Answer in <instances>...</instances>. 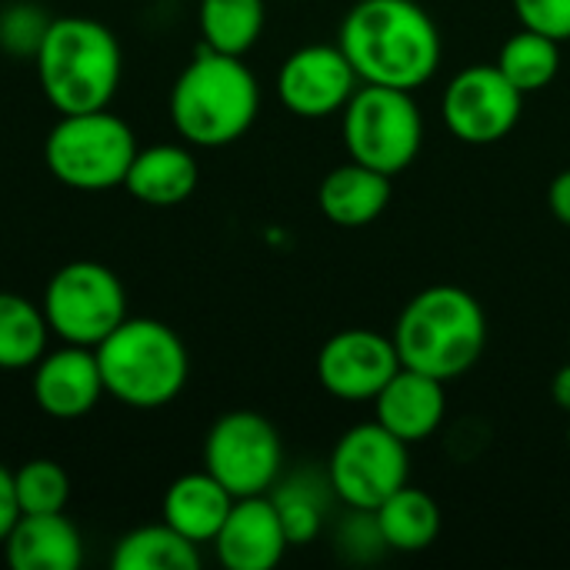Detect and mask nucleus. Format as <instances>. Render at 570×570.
Wrapping results in <instances>:
<instances>
[{
	"mask_svg": "<svg viewBox=\"0 0 570 570\" xmlns=\"http://www.w3.org/2000/svg\"><path fill=\"white\" fill-rule=\"evenodd\" d=\"M361 83L397 90L424 87L444 57V40L434 17L417 0H357L337 33Z\"/></svg>",
	"mask_w": 570,
	"mask_h": 570,
	"instance_id": "nucleus-1",
	"label": "nucleus"
},
{
	"mask_svg": "<svg viewBox=\"0 0 570 570\" xmlns=\"http://www.w3.org/2000/svg\"><path fill=\"white\" fill-rule=\"evenodd\" d=\"M391 337L401 367L431 374L448 384L484 357L488 314L471 291L434 284L404 304Z\"/></svg>",
	"mask_w": 570,
	"mask_h": 570,
	"instance_id": "nucleus-2",
	"label": "nucleus"
},
{
	"mask_svg": "<svg viewBox=\"0 0 570 570\" xmlns=\"http://www.w3.org/2000/svg\"><path fill=\"white\" fill-rule=\"evenodd\" d=\"M170 124L194 147H227L240 140L261 110V87L244 57L200 43L170 90Z\"/></svg>",
	"mask_w": 570,
	"mask_h": 570,
	"instance_id": "nucleus-3",
	"label": "nucleus"
},
{
	"mask_svg": "<svg viewBox=\"0 0 570 570\" xmlns=\"http://www.w3.org/2000/svg\"><path fill=\"white\" fill-rule=\"evenodd\" d=\"M40 90L57 114L104 110L120 87V43L94 17H53L33 57Z\"/></svg>",
	"mask_w": 570,
	"mask_h": 570,
	"instance_id": "nucleus-4",
	"label": "nucleus"
},
{
	"mask_svg": "<svg viewBox=\"0 0 570 570\" xmlns=\"http://www.w3.org/2000/svg\"><path fill=\"white\" fill-rule=\"evenodd\" d=\"M94 351L100 361L104 391L127 407L157 411L187 387V347L164 321L127 317Z\"/></svg>",
	"mask_w": 570,
	"mask_h": 570,
	"instance_id": "nucleus-5",
	"label": "nucleus"
},
{
	"mask_svg": "<svg viewBox=\"0 0 570 570\" xmlns=\"http://www.w3.org/2000/svg\"><path fill=\"white\" fill-rule=\"evenodd\" d=\"M134 154L137 137L130 124L107 107L87 114H60L43 140L47 170L73 190L124 187Z\"/></svg>",
	"mask_w": 570,
	"mask_h": 570,
	"instance_id": "nucleus-6",
	"label": "nucleus"
},
{
	"mask_svg": "<svg viewBox=\"0 0 570 570\" xmlns=\"http://www.w3.org/2000/svg\"><path fill=\"white\" fill-rule=\"evenodd\" d=\"M344 150L351 160L387 177L404 174L424 147V117L411 90L361 83L341 110Z\"/></svg>",
	"mask_w": 570,
	"mask_h": 570,
	"instance_id": "nucleus-7",
	"label": "nucleus"
},
{
	"mask_svg": "<svg viewBox=\"0 0 570 570\" xmlns=\"http://www.w3.org/2000/svg\"><path fill=\"white\" fill-rule=\"evenodd\" d=\"M327 484L351 511H377L394 491L411 484V444L381 421L354 424L331 451Z\"/></svg>",
	"mask_w": 570,
	"mask_h": 570,
	"instance_id": "nucleus-8",
	"label": "nucleus"
},
{
	"mask_svg": "<svg viewBox=\"0 0 570 570\" xmlns=\"http://www.w3.org/2000/svg\"><path fill=\"white\" fill-rule=\"evenodd\" d=\"M40 307L63 344L97 347L127 321V291L110 267L97 261H73L47 281Z\"/></svg>",
	"mask_w": 570,
	"mask_h": 570,
	"instance_id": "nucleus-9",
	"label": "nucleus"
},
{
	"mask_svg": "<svg viewBox=\"0 0 570 570\" xmlns=\"http://www.w3.org/2000/svg\"><path fill=\"white\" fill-rule=\"evenodd\" d=\"M284 468L277 428L257 411L220 414L204 438V471H210L234 498L271 494Z\"/></svg>",
	"mask_w": 570,
	"mask_h": 570,
	"instance_id": "nucleus-10",
	"label": "nucleus"
},
{
	"mask_svg": "<svg viewBox=\"0 0 570 570\" xmlns=\"http://www.w3.org/2000/svg\"><path fill=\"white\" fill-rule=\"evenodd\" d=\"M524 110V94L498 70V63H471L451 77L441 97L444 127L474 147L504 140Z\"/></svg>",
	"mask_w": 570,
	"mask_h": 570,
	"instance_id": "nucleus-11",
	"label": "nucleus"
},
{
	"mask_svg": "<svg viewBox=\"0 0 570 570\" xmlns=\"http://www.w3.org/2000/svg\"><path fill=\"white\" fill-rule=\"evenodd\" d=\"M401 371L394 337L371 327H347L324 341L317 351V381L337 401H374Z\"/></svg>",
	"mask_w": 570,
	"mask_h": 570,
	"instance_id": "nucleus-12",
	"label": "nucleus"
},
{
	"mask_svg": "<svg viewBox=\"0 0 570 570\" xmlns=\"http://www.w3.org/2000/svg\"><path fill=\"white\" fill-rule=\"evenodd\" d=\"M357 87L361 80L337 43H307L277 70L281 104L304 120H321L344 110Z\"/></svg>",
	"mask_w": 570,
	"mask_h": 570,
	"instance_id": "nucleus-13",
	"label": "nucleus"
},
{
	"mask_svg": "<svg viewBox=\"0 0 570 570\" xmlns=\"http://www.w3.org/2000/svg\"><path fill=\"white\" fill-rule=\"evenodd\" d=\"M104 394V374L94 347L63 344L33 364V401L53 421L87 417Z\"/></svg>",
	"mask_w": 570,
	"mask_h": 570,
	"instance_id": "nucleus-14",
	"label": "nucleus"
},
{
	"mask_svg": "<svg viewBox=\"0 0 570 570\" xmlns=\"http://www.w3.org/2000/svg\"><path fill=\"white\" fill-rule=\"evenodd\" d=\"M291 541L271 494L237 498L214 538L217 561L227 570H271L287 554Z\"/></svg>",
	"mask_w": 570,
	"mask_h": 570,
	"instance_id": "nucleus-15",
	"label": "nucleus"
},
{
	"mask_svg": "<svg viewBox=\"0 0 570 570\" xmlns=\"http://www.w3.org/2000/svg\"><path fill=\"white\" fill-rule=\"evenodd\" d=\"M448 417V391L444 381L401 367L387 387L374 397V421H381L391 434H397L404 444H424L431 441Z\"/></svg>",
	"mask_w": 570,
	"mask_h": 570,
	"instance_id": "nucleus-16",
	"label": "nucleus"
},
{
	"mask_svg": "<svg viewBox=\"0 0 570 570\" xmlns=\"http://www.w3.org/2000/svg\"><path fill=\"white\" fill-rule=\"evenodd\" d=\"M3 554L13 570H77L83 561V541L63 511L20 514L3 541Z\"/></svg>",
	"mask_w": 570,
	"mask_h": 570,
	"instance_id": "nucleus-17",
	"label": "nucleus"
},
{
	"mask_svg": "<svg viewBox=\"0 0 570 570\" xmlns=\"http://www.w3.org/2000/svg\"><path fill=\"white\" fill-rule=\"evenodd\" d=\"M200 170L197 157L184 144H154L137 147L124 187L134 200L147 207H177L197 190Z\"/></svg>",
	"mask_w": 570,
	"mask_h": 570,
	"instance_id": "nucleus-18",
	"label": "nucleus"
},
{
	"mask_svg": "<svg viewBox=\"0 0 570 570\" xmlns=\"http://www.w3.org/2000/svg\"><path fill=\"white\" fill-rule=\"evenodd\" d=\"M387 204H391V177L357 160L334 167L317 187L321 214L344 230L371 227L387 210Z\"/></svg>",
	"mask_w": 570,
	"mask_h": 570,
	"instance_id": "nucleus-19",
	"label": "nucleus"
},
{
	"mask_svg": "<svg viewBox=\"0 0 570 570\" xmlns=\"http://www.w3.org/2000/svg\"><path fill=\"white\" fill-rule=\"evenodd\" d=\"M234 501L237 498L210 471H194V474L177 478L167 488L160 511H164V521L184 538H190L194 544H214Z\"/></svg>",
	"mask_w": 570,
	"mask_h": 570,
	"instance_id": "nucleus-20",
	"label": "nucleus"
},
{
	"mask_svg": "<svg viewBox=\"0 0 570 570\" xmlns=\"http://www.w3.org/2000/svg\"><path fill=\"white\" fill-rule=\"evenodd\" d=\"M374 521H377V531H381L387 551L421 554L441 538L444 518H441V504L428 491L404 484L374 511Z\"/></svg>",
	"mask_w": 570,
	"mask_h": 570,
	"instance_id": "nucleus-21",
	"label": "nucleus"
},
{
	"mask_svg": "<svg viewBox=\"0 0 570 570\" xmlns=\"http://www.w3.org/2000/svg\"><path fill=\"white\" fill-rule=\"evenodd\" d=\"M200 544L174 531L167 521L144 524L124 534L114 548V570H197L200 568Z\"/></svg>",
	"mask_w": 570,
	"mask_h": 570,
	"instance_id": "nucleus-22",
	"label": "nucleus"
},
{
	"mask_svg": "<svg viewBox=\"0 0 570 570\" xmlns=\"http://www.w3.org/2000/svg\"><path fill=\"white\" fill-rule=\"evenodd\" d=\"M50 324L40 304L0 291V371H27L47 354Z\"/></svg>",
	"mask_w": 570,
	"mask_h": 570,
	"instance_id": "nucleus-23",
	"label": "nucleus"
},
{
	"mask_svg": "<svg viewBox=\"0 0 570 570\" xmlns=\"http://www.w3.org/2000/svg\"><path fill=\"white\" fill-rule=\"evenodd\" d=\"M267 7L264 0H200L197 27L204 47L230 57H244L264 33Z\"/></svg>",
	"mask_w": 570,
	"mask_h": 570,
	"instance_id": "nucleus-24",
	"label": "nucleus"
},
{
	"mask_svg": "<svg viewBox=\"0 0 570 570\" xmlns=\"http://www.w3.org/2000/svg\"><path fill=\"white\" fill-rule=\"evenodd\" d=\"M498 70L521 90V94H538L554 83L561 70V43L521 27L501 43L498 53Z\"/></svg>",
	"mask_w": 570,
	"mask_h": 570,
	"instance_id": "nucleus-25",
	"label": "nucleus"
},
{
	"mask_svg": "<svg viewBox=\"0 0 570 570\" xmlns=\"http://www.w3.org/2000/svg\"><path fill=\"white\" fill-rule=\"evenodd\" d=\"M20 514H57L70 501V478L50 458H33L13 471Z\"/></svg>",
	"mask_w": 570,
	"mask_h": 570,
	"instance_id": "nucleus-26",
	"label": "nucleus"
},
{
	"mask_svg": "<svg viewBox=\"0 0 570 570\" xmlns=\"http://www.w3.org/2000/svg\"><path fill=\"white\" fill-rule=\"evenodd\" d=\"M271 498L277 504V514H281V524L287 531L291 548L311 544L321 534V528H324V494L314 484L287 481Z\"/></svg>",
	"mask_w": 570,
	"mask_h": 570,
	"instance_id": "nucleus-27",
	"label": "nucleus"
},
{
	"mask_svg": "<svg viewBox=\"0 0 570 570\" xmlns=\"http://www.w3.org/2000/svg\"><path fill=\"white\" fill-rule=\"evenodd\" d=\"M50 20L53 17L33 0H13L0 7V50L10 57H37Z\"/></svg>",
	"mask_w": 570,
	"mask_h": 570,
	"instance_id": "nucleus-28",
	"label": "nucleus"
},
{
	"mask_svg": "<svg viewBox=\"0 0 570 570\" xmlns=\"http://www.w3.org/2000/svg\"><path fill=\"white\" fill-rule=\"evenodd\" d=\"M521 27L538 30L558 43L570 40V0H511Z\"/></svg>",
	"mask_w": 570,
	"mask_h": 570,
	"instance_id": "nucleus-29",
	"label": "nucleus"
},
{
	"mask_svg": "<svg viewBox=\"0 0 570 570\" xmlns=\"http://www.w3.org/2000/svg\"><path fill=\"white\" fill-rule=\"evenodd\" d=\"M17 518H20V504H17V491H13V471L0 461V544L7 541Z\"/></svg>",
	"mask_w": 570,
	"mask_h": 570,
	"instance_id": "nucleus-30",
	"label": "nucleus"
},
{
	"mask_svg": "<svg viewBox=\"0 0 570 570\" xmlns=\"http://www.w3.org/2000/svg\"><path fill=\"white\" fill-rule=\"evenodd\" d=\"M548 207H551L554 220L564 224L570 230V167L568 170H561V174L551 180V187H548Z\"/></svg>",
	"mask_w": 570,
	"mask_h": 570,
	"instance_id": "nucleus-31",
	"label": "nucleus"
},
{
	"mask_svg": "<svg viewBox=\"0 0 570 570\" xmlns=\"http://www.w3.org/2000/svg\"><path fill=\"white\" fill-rule=\"evenodd\" d=\"M551 397H554V404L570 417V364H564V367L554 374V381H551Z\"/></svg>",
	"mask_w": 570,
	"mask_h": 570,
	"instance_id": "nucleus-32",
	"label": "nucleus"
},
{
	"mask_svg": "<svg viewBox=\"0 0 570 570\" xmlns=\"http://www.w3.org/2000/svg\"><path fill=\"white\" fill-rule=\"evenodd\" d=\"M568 451H570V421H568Z\"/></svg>",
	"mask_w": 570,
	"mask_h": 570,
	"instance_id": "nucleus-33",
	"label": "nucleus"
},
{
	"mask_svg": "<svg viewBox=\"0 0 570 570\" xmlns=\"http://www.w3.org/2000/svg\"><path fill=\"white\" fill-rule=\"evenodd\" d=\"M568 341H570V334H568Z\"/></svg>",
	"mask_w": 570,
	"mask_h": 570,
	"instance_id": "nucleus-34",
	"label": "nucleus"
}]
</instances>
